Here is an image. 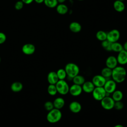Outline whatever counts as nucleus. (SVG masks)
<instances>
[{
  "label": "nucleus",
  "instance_id": "obj_1",
  "mask_svg": "<svg viewBox=\"0 0 127 127\" xmlns=\"http://www.w3.org/2000/svg\"><path fill=\"white\" fill-rule=\"evenodd\" d=\"M127 76V71L125 67L122 66H117L112 69V79L117 83L123 82Z\"/></svg>",
  "mask_w": 127,
  "mask_h": 127
},
{
  "label": "nucleus",
  "instance_id": "obj_2",
  "mask_svg": "<svg viewBox=\"0 0 127 127\" xmlns=\"http://www.w3.org/2000/svg\"><path fill=\"white\" fill-rule=\"evenodd\" d=\"M62 118V113L60 110L54 108L49 111L47 115V120L48 122L55 124L59 122Z\"/></svg>",
  "mask_w": 127,
  "mask_h": 127
},
{
  "label": "nucleus",
  "instance_id": "obj_3",
  "mask_svg": "<svg viewBox=\"0 0 127 127\" xmlns=\"http://www.w3.org/2000/svg\"><path fill=\"white\" fill-rule=\"evenodd\" d=\"M64 69L66 71L67 76L72 79L74 76L79 74V67L76 64L73 63H68L65 65Z\"/></svg>",
  "mask_w": 127,
  "mask_h": 127
},
{
  "label": "nucleus",
  "instance_id": "obj_4",
  "mask_svg": "<svg viewBox=\"0 0 127 127\" xmlns=\"http://www.w3.org/2000/svg\"><path fill=\"white\" fill-rule=\"evenodd\" d=\"M58 93L62 95H65L69 93V86L65 80H59L55 84Z\"/></svg>",
  "mask_w": 127,
  "mask_h": 127
},
{
  "label": "nucleus",
  "instance_id": "obj_5",
  "mask_svg": "<svg viewBox=\"0 0 127 127\" xmlns=\"http://www.w3.org/2000/svg\"><path fill=\"white\" fill-rule=\"evenodd\" d=\"M91 93L93 98L99 101L107 96V93L103 87H95Z\"/></svg>",
  "mask_w": 127,
  "mask_h": 127
},
{
  "label": "nucleus",
  "instance_id": "obj_6",
  "mask_svg": "<svg viewBox=\"0 0 127 127\" xmlns=\"http://www.w3.org/2000/svg\"><path fill=\"white\" fill-rule=\"evenodd\" d=\"M100 102L102 107L106 110H111L114 108L115 101L112 97L106 96Z\"/></svg>",
  "mask_w": 127,
  "mask_h": 127
},
{
  "label": "nucleus",
  "instance_id": "obj_7",
  "mask_svg": "<svg viewBox=\"0 0 127 127\" xmlns=\"http://www.w3.org/2000/svg\"><path fill=\"white\" fill-rule=\"evenodd\" d=\"M120 38V32L118 30L116 29H112L107 33V40L111 43L118 42Z\"/></svg>",
  "mask_w": 127,
  "mask_h": 127
},
{
  "label": "nucleus",
  "instance_id": "obj_8",
  "mask_svg": "<svg viewBox=\"0 0 127 127\" xmlns=\"http://www.w3.org/2000/svg\"><path fill=\"white\" fill-rule=\"evenodd\" d=\"M103 88L106 93L110 94H112L117 88V83L112 79L106 80V81L103 86Z\"/></svg>",
  "mask_w": 127,
  "mask_h": 127
},
{
  "label": "nucleus",
  "instance_id": "obj_9",
  "mask_svg": "<svg viewBox=\"0 0 127 127\" xmlns=\"http://www.w3.org/2000/svg\"><path fill=\"white\" fill-rule=\"evenodd\" d=\"M106 80L107 79L102 75L97 74L93 77L91 81L94 85L95 87H103Z\"/></svg>",
  "mask_w": 127,
  "mask_h": 127
},
{
  "label": "nucleus",
  "instance_id": "obj_10",
  "mask_svg": "<svg viewBox=\"0 0 127 127\" xmlns=\"http://www.w3.org/2000/svg\"><path fill=\"white\" fill-rule=\"evenodd\" d=\"M83 90L81 85L73 84L69 87V93L73 96H78L82 92Z\"/></svg>",
  "mask_w": 127,
  "mask_h": 127
},
{
  "label": "nucleus",
  "instance_id": "obj_11",
  "mask_svg": "<svg viewBox=\"0 0 127 127\" xmlns=\"http://www.w3.org/2000/svg\"><path fill=\"white\" fill-rule=\"evenodd\" d=\"M35 46L31 43H27L24 44L22 47V52L26 55H31L35 52Z\"/></svg>",
  "mask_w": 127,
  "mask_h": 127
},
{
  "label": "nucleus",
  "instance_id": "obj_12",
  "mask_svg": "<svg viewBox=\"0 0 127 127\" xmlns=\"http://www.w3.org/2000/svg\"><path fill=\"white\" fill-rule=\"evenodd\" d=\"M105 64L107 67L113 69L118 66V61L117 58L114 56H109L106 60Z\"/></svg>",
  "mask_w": 127,
  "mask_h": 127
},
{
  "label": "nucleus",
  "instance_id": "obj_13",
  "mask_svg": "<svg viewBox=\"0 0 127 127\" xmlns=\"http://www.w3.org/2000/svg\"><path fill=\"white\" fill-rule=\"evenodd\" d=\"M68 108L70 112L74 114L79 113L82 109L81 105L79 102L76 101H73L71 102L69 104Z\"/></svg>",
  "mask_w": 127,
  "mask_h": 127
},
{
  "label": "nucleus",
  "instance_id": "obj_14",
  "mask_svg": "<svg viewBox=\"0 0 127 127\" xmlns=\"http://www.w3.org/2000/svg\"><path fill=\"white\" fill-rule=\"evenodd\" d=\"M118 64L121 65L127 64V51L123 50L119 53L116 57Z\"/></svg>",
  "mask_w": 127,
  "mask_h": 127
},
{
  "label": "nucleus",
  "instance_id": "obj_15",
  "mask_svg": "<svg viewBox=\"0 0 127 127\" xmlns=\"http://www.w3.org/2000/svg\"><path fill=\"white\" fill-rule=\"evenodd\" d=\"M81 87L83 91L87 93H92L95 87L91 81H85Z\"/></svg>",
  "mask_w": 127,
  "mask_h": 127
},
{
  "label": "nucleus",
  "instance_id": "obj_16",
  "mask_svg": "<svg viewBox=\"0 0 127 127\" xmlns=\"http://www.w3.org/2000/svg\"><path fill=\"white\" fill-rule=\"evenodd\" d=\"M59 80L56 72L50 71L48 74L47 80L49 84H56Z\"/></svg>",
  "mask_w": 127,
  "mask_h": 127
},
{
  "label": "nucleus",
  "instance_id": "obj_17",
  "mask_svg": "<svg viewBox=\"0 0 127 127\" xmlns=\"http://www.w3.org/2000/svg\"><path fill=\"white\" fill-rule=\"evenodd\" d=\"M69 29L72 32L77 33L80 32L82 29V26L79 22L73 21L69 24Z\"/></svg>",
  "mask_w": 127,
  "mask_h": 127
},
{
  "label": "nucleus",
  "instance_id": "obj_18",
  "mask_svg": "<svg viewBox=\"0 0 127 127\" xmlns=\"http://www.w3.org/2000/svg\"><path fill=\"white\" fill-rule=\"evenodd\" d=\"M113 7L114 9L119 12H123L125 9V4L124 1L116 0L114 2Z\"/></svg>",
  "mask_w": 127,
  "mask_h": 127
},
{
  "label": "nucleus",
  "instance_id": "obj_19",
  "mask_svg": "<svg viewBox=\"0 0 127 127\" xmlns=\"http://www.w3.org/2000/svg\"><path fill=\"white\" fill-rule=\"evenodd\" d=\"M53 102L54 108L61 110L62 109L65 104V101L62 97H57L56 98Z\"/></svg>",
  "mask_w": 127,
  "mask_h": 127
},
{
  "label": "nucleus",
  "instance_id": "obj_20",
  "mask_svg": "<svg viewBox=\"0 0 127 127\" xmlns=\"http://www.w3.org/2000/svg\"><path fill=\"white\" fill-rule=\"evenodd\" d=\"M56 11L57 12L61 15H64L66 13H67L68 11V7L66 5L64 4V3H60L58 4L57 6L56 7Z\"/></svg>",
  "mask_w": 127,
  "mask_h": 127
},
{
  "label": "nucleus",
  "instance_id": "obj_21",
  "mask_svg": "<svg viewBox=\"0 0 127 127\" xmlns=\"http://www.w3.org/2000/svg\"><path fill=\"white\" fill-rule=\"evenodd\" d=\"M10 89L14 92H20L23 89V84L19 81L14 82L11 84Z\"/></svg>",
  "mask_w": 127,
  "mask_h": 127
},
{
  "label": "nucleus",
  "instance_id": "obj_22",
  "mask_svg": "<svg viewBox=\"0 0 127 127\" xmlns=\"http://www.w3.org/2000/svg\"><path fill=\"white\" fill-rule=\"evenodd\" d=\"M112 94V98L113 99L115 102L122 101L123 98V93L122 91L120 90H116Z\"/></svg>",
  "mask_w": 127,
  "mask_h": 127
},
{
  "label": "nucleus",
  "instance_id": "obj_23",
  "mask_svg": "<svg viewBox=\"0 0 127 127\" xmlns=\"http://www.w3.org/2000/svg\"><path fill=\"white\" fill-rule=\"evenodd\" d=\"M72 80L73 84H77V85H81V86L85 81V78L84 77V76L82 75H79V74H78V75H76L75 76H74L72 79Z\"/></svg>",
  "mask_w": 127,
  "mask_h": 127
},
{
  "label": "nucleus",
  "instance_id": "obj_24",
  "mask_svg": "<svg viewBox=\"0 0 127 127\" xmlns=\"http://www.w3.org/2000/svg\"><path fill=\"white\" fill-rule=\"evenodd\" d=\"M112 73V69L106 66L102 68L101 71V75H102L106 79L111 77Z\"/></svg>",
  "mask_w": 127,
  "mask_h": 127
},
{
  "label": "nucleus",
  "instance_id": "obj_25",
  "mask_svg": "<svg viewBox=\"0 0 127 127\" xmlns=\"http://www.w3.org/2000/svg\"><path fill=\"white\" fill-rule=\"evenodd\" d=\"M111 48H112V51H113L116 53H119L120 52L124 50L123 45L118 42L112 43Z\"/></svg>",
  "mask_w": 127,
  "mask_h": 127
},
{
  "label": "nucleus",
  "instance_id": "obj_26",
  "mask_svg": "<svg viewBox=\"0 0 127 127\" xmlns=\"http://www.w3.org/2000/svg\"><path fill=\"white\" fill-rule=\"evenodd\" d=\"M107 33L103 30H99L96 33V37L97 40L102 42L107 40Z\"/></svg>",
  "mask_w": 127,
  "mask_h": 127
},
{
  "label": "nucleus",
  "instance_id": "obj_27",
  "mask_svg": "<svg viewBox=\"0 0 127 127\" xmlns=\"http://www.w3.org/2000/svg\"><path fill=\"white\" fill-rule=\"evenodd\" d=\"M56 73L59 80H64L67 77V74L64 68L59 69Z\"/></svg>",
  "mask_w": 127,
  "mask_h": 127
},
{
  "label": "nucleus",
  "instance_id": "obj_28",
  "mask_svg": "<svg viewBox=\"0 0 127 127\" xmlns=\"http://www.w3.org/2000/svg\"><path fill=\"white\" fill-rule=\"evenodd\" d=\"M44 3L45 5L49 8H54L58 4L57 0H44Z\"/></svg>",
  "mask_w": 127,
  "mask_h": 127
},
{
  "label": "nucleus",
  "instance_id": "obj_29",
  "mask_svg": "<svg viewBox=\"0 0 127 127\" xmlns=\"http://www.w3.org/2000/svg\"><path fill=\"white\" fill-rule=\"evenodd\" d=\"M47 91L51 96H55L58 93L57 88L55 84H49L48 86Z\"/></svg>",
  "mask_w": 127,
  "mask_h": 127
},
{
  "label": "nucleus",
  "instance_id": "obj_30",
  "mask_svg": "<svg viewBox=\"0 0 127 127\" xmlns=\"http://www.w3.org/2000/svg\"><path fill=\"white\" fill-rule=\"evenodd\" d=\"M112 43L107 40H105L101 42V46L102 48L107 51H112Z\"/></svg>",
  "mask_w": 127,
  "mask_h": 127
},
{
  "label": "nucleus",
  "instance_id": "obj_31",
  "mask_svg": "<svg viewBox=\"0 0 127 127\" xmlns=\"http://www.w3.org/2000/svg\"><path fill=\"white\" fill-rule=\"evenodd\" d=\"M44 108L45 109L48 111V112L52 110V109H53L54 108V104H53V102L50 101H46L44 105Z\"/></svg>",
  "mask_w": 127,
  "mask_h": 127
},
{
  "label": "nucleus",
  "instance_id": "obj_32",
  "mask_svg": "<svg viewBox=\"0 0 127 127\" xmlns=\"http://www.w3.org/2000/svg\"><path fill=\"white\" fill-rule=\"evenodd\" d=\"M124 107V103L121 101L115 102L114 108H115L116 110H121L123 109Z\"/></svg>",
  "mask_w": 127,
  "mask_h": 127
},
{
  "label": "nucleus",
  "instance_id": "obj_33",
  "mask_svg": "<svg viewBox=\"0 0 127 127\" xmlns=\"http://www.w3.org/2000/svg\"><path fill=\"white\" fill-rule=\"evenodd\" d=\"M24 5V3L22 0H18L16 1L14 4V8L16 10H20L21 9Z\"/></svg>",
  "mask_w": 127,
  "mask_h": 127
},
{
  "label": "nucleus",
  "instance_id": "obj_34",
  "mask_svg": "<svg viewBox=\"0 0 127 127\" xmlns=\"http://www.w3.org/2000/svg\"><path fill=\"white\" fill-rule=\"evenodd\" d=\"M6 40V36L5 34L2 32H0V44H3Z\"/></svg>",
  "mask_w": 127,
  "mask_h": 127
},
{
  "label": "nucleus",
  "instance_id": "obj_35",
  "mask_svg": "<svg viewBox=\"0 0 127 127\" xmlns=\"http://www.w3.org/2000/svg\"><path fill=\"white\" fill-rule=\"evenodd\" d=\"M21 0L24 3V4H29L34 1V0Z\"/></svg>",
  "mask_w": 127,
  "mask_h": 127
},
{
  "label": "nucleus",
  "instance_id": "obj_36",
  "mask_svg": "<svg viewBox=\"0 0 127 127\" xmlns=\"http://www.w3.org/2000/svg\"><path fill=\"white\" fill-rule=\"evenodd\" d=\"M123 45L124 50L127 51V41L126 42H125V43L124 44V45Z\"/></svg>",
  "mask_w": 127,
  "mask_h": 127
},
{
  "label": "nucleus",
  "instance_id": "obj_37",
  "mask_svg": "<svg viewBox=\"0 0 127 127\" xmlns=\"http://www.w3.org/2000/svg\"><path fill=\"white\" fill-rule=\"evenodd\" d=\"M44 0H34V1H35L37 3H43V2H44Z\"/></svg>",
  "mask_w": 127,
  "mask_h": 127
},
{
  "label": "nucleus",
  "instance_id": "obj_38",
  "mask_svg": "<svg viewBox=\"0 0 127 127\" xmlns=\"http://www.w3.org/2000/svg\"><path fill=\"white\" fill-rule=\"evenodd\" d=\"M58 3H64V2H65L66 1V0H57Z\"/></svg>",
  "mask_w": 127,
  "mask_h": 127
},
{
  "label": "nucleus",
  "instance_id": "obj_39",
  "mask_svg": "<svg viewBox=\"0 0 127 127\" xmlns=\"http://www.w3.org/2000/svg\"><path fill=\"white\" fill-rule=\"evenodd\" d=\"M113 127H124V126H123L122 125H120V124H118L115 125V126H114Z\"/></svg>",
  "mask_w": 127,
  "mask_h": 127
},
{
  "label": "nucleus",
  "instance_id": "obj_40",
  "mask_svg": "<svg viewBox=\"0 0 127 127\" xmlns=\"http://www.w3.org/2000/svg\"><path fill=\"white\" fill-rule=\"evenodd\" d=\"M120 0V1H124L125 0Z\"/></svg>",
  "mask_w": 127,
  "mask_h": 127
},
{
  "label": "nucleus",
  "instance_id": "obj_41",
  "mask_svg": "<svg viewBox=\"0 0 127 127\" xmlns=\"http://www.w3.org/2000/svg\"><path fill=\"white\" fill-rule=\"evenodd\" d=\"M79 0V1H82V0Z\"/></svg>",
  "mask_w": 127,
  "mask_h": 127
},
{
  "label": "nucleus",
  "instance_id": "obj_42",
  "mask_svg": "<svg viewBox=\"0 0 127 127\" xmlns=\"http://www.w3.org/2000/svg\"><path fill=\"white\" fill-rule=\"evenodd\" d=\"M0 61H1V58H0Z\"/></svg>",
  "mask_w": 127,
  "mask_h": 127
},
{
  "label": "nucleus",
  "instance_id": "obj_43",
  "mask_svg": "<svg viewBox=\"0 0 127 127\" xmlns=\"http://www.w3.org/2000/svg\"></svg>",
  "mask_w": 127,
  "mask_h": 127
}]
</instances>
